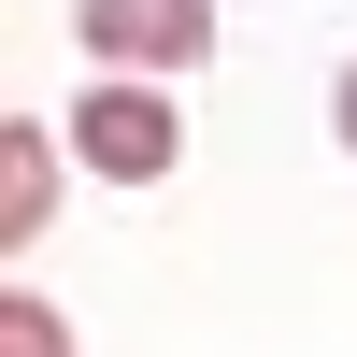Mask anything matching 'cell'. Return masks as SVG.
Listing matches in <instances>:
<instances>
[{
  "mask_svg": "<svg viewBox=\"0 0 357 357\" xmlns=\"http://www.w3.org/2000/svg\"><path fill=\"white\" fill-rule=\"evenodd\" d=\"M0 357H72V329H57V301H29V286H15V301H0Z\"/></svg>",
  "mask_w": 357,
  "mask_h": 357,
  "instance_id": "277c9868",
  "label": "cell"
},
{
  "mask_svg": "<svg viewBox=\"0 0 357 357\" xmlns=\"http://www.w3.org/2000/svg\"><path fill=\"white\" fill-rule=\"evenodd\" d=\"M57 172H72V129H29L15 114V129H0V257H29L57 229Z\"/></svg>",
  "mask_w": 357,
  "mask_h": 357,
  "instance_id": "3957f363",
  "label": "cell"
},
{
  "mask_svg": "<svg viewBox=\"0 0 357 357\" xmlns=\"http://www.w3.org/2000/svg\"><path fill=\"white\" fill-rule=\"evenodd\" d=\"M172 158H186L172 86H86V100H72V172H100V186H158Z\"/></svg>",
  "mask_w": 357,
  "mask_h": 357,
  "instance_id": "7a4b0ae2",
  "label": "cell"
},
{
  "mask_svg": "<svg viewBox=\"0 0 357 357\" xmlns=\"http://www.w3.org/2000/svg\"><path fill=\"white\" fill-rule=\"evenodd\" d=\"M100 86H158V72H200L215 57V0H72Z\"/></svg>",
  "mask_w": 357,
  "mask_h": 357,
  "instance_id": "6da1fadb",
  "label": "cell"
},
{
  "mask_svg": "<svg viewBox=\"0 0 357 357\" xmlns=\"http://www.w3.org/2000/svg\"><path fill=\"white\" fill-rule=\"evenodd\" d=\"M329 129H343V158H357V57H343V86H329Z\"/></svg>",
  "mask_w": 357,
  "mask_h": 357,
  "instance_id": "5b68a950",
  "label": "cell"
}]
</instances>
